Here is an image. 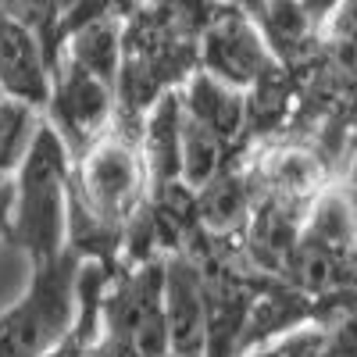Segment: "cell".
Here are the masks:
<instances>
[{
	"label": "cell",
	"mask_w": 357,
	"mask_h": 357,
	"mask_svg": "<svg viewBox=\"0 0 357 357\" xmlns=\"http://www.w3.org/2000/svg\"><path fill=\"white\" fill-rule=\"evenodd\" d=\"M68 186L72 154L47 122H40L33 146L11 175V232L8 243L18 247L33 264H43L65 250L68 236Z\"/></svg>",
	"instance_id": "1"
},
{
	"label": "cell",
	"mask_w": 357,
	"mask_h": 357,
	"mask_svg": "<svg viewBox=\"0 0 357 357\" xmlns=\"http://www.w3.org/2000/svg\"><path fill=\"white\" fill-rule=\"evenodd\" d=\"M82 257L68 247L33 264V279L11 307L0 311V357H43L61 343L79 311Z\"/></svg>",
	"instance_id": "2"
},
{
	"label": "cell",
	"mask_w": 357,
	"mask_h": 357,
	"mask_svg": "<svg viewBox=\"0 0 357 357\" xmlns=\"http://www.w3.org/2000/svg\"><path fill=\"white\" fill-rule=\"evenodd\" d=\"M100 321L104 333L129 343L139 357H172L165 325V261H118L107 272Z\"/></svg>",
	"instance_id": "3"
},
{
	"label": "cell",
	"mask_w": 357,
	"mask_h": 357,
	"mask_svg": "<svg viewBox=\"0 0 357 357\" xmlns=\"http://www.w3.org/2000/svg\"><path fill=\"white\" fill-rule=\"evenodd\" d=\"M43 122L61 136L72 161L82 158L114 126V86L89 75L68 57H57L50 97L43 104Z\"/></svg>",
	"instance_id": "4"
},
{
	"label": "cell",
	"mask_w": 357,
	"mask_h": 357,
	"mask_svg": "<svg viewBox=\"0 0 357 357\" xmlns=\"http://www.w3.org/2000/svg\"><path fill=\"white\" fill-rule=\"evenodd\" d=\"M272 65L275 57L268 50L257 22L232 4H218L197 40V68L236 89H247Z\"/></svg>",
	"instance_id": "5"
},
{
	"label": "cell",
	"mask_w": 357,
	"mask_h": 357,
	"mask_svg": "<svg viewBox=\"0 0 357 357\" xmlns=\"http://www.w3.org/2000/svg\"><path fill=\"white\" fill-rule=\"evenodd\" d=\"M50 75L54 65L47 57L43 36L8 8H0V93L43 111L50 97Z\"/></svg>",
	"instance_id": "6"
},
{
	"label": "cell",
	"mask_w": 357,
	"mask_h": 357,
	"mask_svg": "<svg viewBox=\"0 0 357 357\" xmlns=\"http://www.w3.org/2000/svg\"><path fill=\"white\" fill-rule=\"evenodd\" d=\"M165 325L172 357H204L207 343V304L204 275L193 257H165Z\"/></svg>",
	"instance_id": "7"
},
{
	"label": "cell",
	"mask_w": 357,
	"mask_h": 357,
	"mask_svg": "<svg viewBox=\"0 0 357 357\" xmlns=\"http://www.w3.org/2000/svg\"><path fill=\"white\" fill-rule=\"evenodd\" d=\"M311 314H314V296L293 289L289 282L282 279H268L254 304L247 311V321H243V333H240V347H236V357L247 354V350H257V347H268L282 336H289L293 329L301 325H311Z\"/></svg>",
	"instance_id": "8"
},
{
	"label": "cell",
	"mask_w": 357,
	"mask_h": 357,
	"mask_svg": "<svg viewBox=\"0 0 357 357\" xmlns=\"http://www.w3.org/2000/svg\"><path fill=\"white\" fill-rule=\"evenodd\" d=\"M178 97H183V111L200 122L204 129H211L218 139H225L229 146L243 151V129H247V97L243 89H236L207 72H193L183 86H178Z\"/></svg>",
	"instance_id": "9"
},
{
	"label": "cell",
	"mask_w": 357,
	"mask_h": 357,
	"mask_svg": "<svg viewBox=\"0 0 357 357\" xmlns=\"http://www.w3.org/2000/svg\"><path fill=\"white\" fill-rule=\"evenodd\" d=\"M178 143H183V97H178V89H168L143 114V126L136 136V151L151 190L178 178Z\"/></svg>",
	"instance_id": "10"
},
{
	"label": "cell",
	"mask_w": 357,
	"mask_h": 357,
	"mask_svg": "<svg viewBox=\"0 0 357 357\" xmlns=\"http://www.w3.org/2000/svg\"><path fill=\"white\" fill-rule=\"evenodd\" d=\"M257 204L254 183L243 168V161L236 158L232 165H225L211 183H204L197 190V215H200V229L215 232V236H240L250 211Z\"/></svg>",
	"instance_id": "11"
},
{
	"label": "cell",
	"mask_w": 357,
	"mask_h": 357,
	"mask_svg": "<svg viewBox=\"0 0 357 357\" xmlns=\"http://www.w3.org/2000/svg\"><path fill=\"white\" fill-rule=\"evenodd\" d=\"M57 57H68L89 75L114 86L122 65V22H86L61 40Z\"/></svg>",
	"instance_id": "12"
},
{
	"label": "cell",
	"mask_w": 357,
	"mask_h": 357,
	"mask_svg": "<svg viewBox=\"0 0 357 357\" xmlns=\"http://www.w3.org/2000/svg\"><path fill=\"white\" fill-rule=\"evenodd\" d=\"M243 151H236L229 146L225 139H218L211 129H204L200 122L183 111V143H178V178L190 186V190H200L204 183H211V178L232 165Z\"/></svg>",
	"instance_id": "13"
},
{
	"label": "cell",
	"mask_w": 357,
	"mask_h": 357,
	"mask_svg": "<svg viewBox=\"0 0 357 357\" xmlns=\"http://www.w3.org/2000/svg\"><path fill=\"white\" fill-rule=\"evenodd\" d=\"M43 122V111L11 97H0V178H11Z\"/></svg>",
	"instance_id": "14"
},
{
	"label": "cell",
	"mask_w": 357,
	"mask_h": 357,
	"mask_svg": "<svg viewBox=\"0 0 357 357\" xmlns=\"http://www.w3.org/2000/svg\"><path fill=\"white\" fill-rule=\"evenodd\" d=\"M321 36L333 43H357V0H340L321 25Z\"/></svg>",
	"instance_id": "15"
},
{
	"label": "cell",
	"mask_w": 357,
	"mask_h": 357,
	"mask_svg": "<svg viewBox=\"0 0 357 357\" xmlns=\"http://www.w3.org/2000/svg\"><path fill=\"white\" fill-rule=\"evenodd\" d=\"M86 357H139L129 343H122V340H114L111 333H100V340L93 343V350H89Z\"/></svg>",
	"instance_id": "16"
},
{
	"label": "cell",
	"mask_w": 357,
	"mask_h": 357,
	"mask_svg": "<svg viewBox=\"0 0 357 357\" xmlns=\"http://www.w3.org/2000/svg\"><path fill=\"white\" fill-rule=\"evenodd\" d=\"M11 200H15V190H11V178L0 186V240H8L11 232Z\"/></svg>",
	"instance_id": "17"
},
{
	"label": "cell",
	"mask_w": 357,
	"mask_h": 357,
	"mask_svg": "<svg viewBox=\"0 0 357 357\" xmlns=\"http://www.w3.org/2000/svg\"><path fill=\"white\" fill-rule=\"evenodd\" d=\"M340 4V0H301V8L318 22V25H325V18H329L333 15V8Z\"/></svg>",
	"instance_id": "18"
},
{
	"label": "cell",
	"mask_w": 357,
	"mask_h": 357,
	"mask_svg": "<svg viewBox=\"0 0 357 357\" xmlns=\"http://www.w3.org/2000/svg\"><path fill=\"white\" fill-rule=\"evenodd\" d=\"M218 4H232V8L247 11L250 18H257V11H261V4H264V0H218Z\"/></svg>",
	"instance_id": "19"
},
{
	"label": "cell",
	"mask_w": 357,
	"mask_h": 357,
	"mask_svg": "<svg viewBox=\"0 0 357 357\" xmlns=\"http://www.w3.org/2000/svg\"><path fill=\"white\" fill-rule=\"evenodd\" d=\"M240 357H286V354L279 350V343H268V347H257V350H247V354H240Z\"/></svg>",
	"instance_id": "20"
},
{
	"label": "cell",
	"mask_w": 357,
	"mask_h": 357,
	"mask_svg": "<svg viewBox=\"0 0 357 357\" xmlns=\"http://www.w3.org/2000/svg\"><path fill=\"white\" fill-rule=\"evenodd\" d=\"M4 183H8V178H0V186H4Z\"/></svg>",
	"instance_id": "21"
},
{
	"label": "cell",
	"mask_w": 357,
	"mask_h": 357,
	"mask_svg": "<svg viewBox=\"0 0 357 357\" xmlns=\"http://www.w3.org/2000/svg\"><path fill=\"white\" fill-rule=\"evenodd\" d=\"M0 97H4V93H0Z\"/></svg>",
	"instance_id": "22"
}]
</instances>
